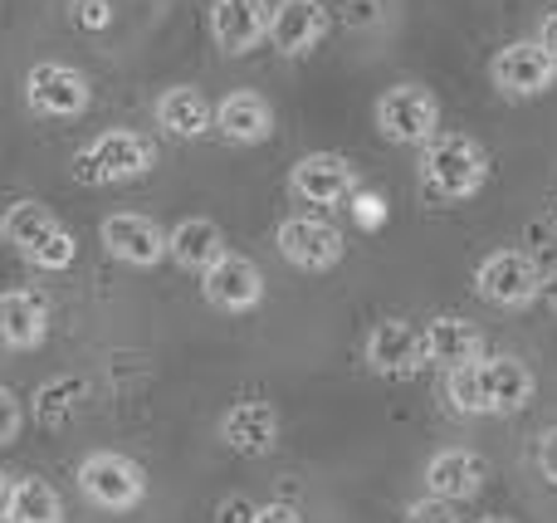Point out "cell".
I'll return each mask as SVG.
<instances>
[{
    "label": "cell",
    "mask_w": 557,
    "mask_h": 523,
    "mask_svg": "<svg viewBox=\"0 0 557 523\" xmlns=\"http://www.w3.org/2000/svg\"><path fill=\"white\" fill-rule=\"evenodd\" d=\"M539 465H543V475L557 485V426L543 436V446H539Z\"/></svg>",
    "instance_id": "cell-32"
},
{
    "label": "cell",
    "mask_w": 557,
    "mask_h": 523,
    "mask_svg": "<svg viewBox=\"0 0 557 523\" xmlns=\"http://www.w3.org/2000/svg\"><path fill=\"white\" fill-rule=\"evenodd\" d=\"M435 127H441V103H435L431 88L421 84H396L376 98V133L396 147H416L431 142Z\"/></svg>",
    "instance_id": "cell-4"
},
{
    "label": "cell",
    "mask_w": 557,
    "mask_h": 523,
    "mask_svg": "<svg viewBox=\"0 0 557 523\" xmlns=\"http://www.w3.org/2000/svg\"><path fill=\"white\" fill-rule=\"evenodd\" d=\"M264 35H270V0H215L211 5V39L221 54H250Z\"/></svg>",
    "instance_id": "cell-12"
},
{
    "label": "cell",
    "mask_w": 557,
    "mask_h": 523,
    "mask_svg": "<svg viewBox=\"0 0 557 523\" xmlns=\"http://www.w3.org/2000/svg\"><path fill=\"white\" fill-rule=\"evenodd\" d=\"M490 182V152L465 133H445L425 142L421 186L431 201H470Z\"/></svg>",
    "instance_id": "cell-1"
},
{
    "label": "cell",
    "mask_w": 557,
    "mask_h": 523,
    "mask_svg": "<svg viewBox=\"0 0 557 523\" xmlns=\"http://www.w3.org/2000/svg\"><path fill=\"white\" fill-rule=\"evenodd\" d=\"M539 45H543V49H548V54L557 59V10H553L548 20H543V35H539Z\"/></svg>",
    "instance_id": "cell-34"
},
{
    "label": "cell",
    "mask_w": 557,
    "mask_h": 523,
    "mask_svg": "<svg viewBox=\"0 0 557 523\" xmlns=\"http://www.w3.org/2000/svg\"><path fill=\"white\" fill-rule=\"evenodd\" d=\"M10 523H64V499L49 480H15Z\"/></svg>",
    "instance_id": "cell-24"
},
{
    "label": "cell",
    "mask_w": 557,
    "mask_h": 523,
    "mask_svg": "<svg viewBox=\"0 0 557 523\" xmlns=\"http://www.w3.org/2000/svg\"><path fill=\"white\" fill-rule=\"evenodd\" d=\"M539 299H543V303H548V309L557 313V270H553V274H543V289H539Z\"/></svg>",
    "instance_id": "cell-36"
},
{
    "label": "cell",
    "mask_w": 557,
    "mask_h": 523,
    "mask_svg": "<svg viewBox=\"0 0 557 523\" xmlns=\"http://www.w3.org/2000/svg\"><path fill=\"white\" fill-rule=\"evenodd\" d=\"M250 523H304V514L294 505H255Z\"/></svg>",
    "instance_id": "cell-31"
},
{
    "label": "cell",
    "mask_w": 557,
    "mask_h": 523,
    "mask_svg": "<svg viewBox=\"0 0 557 523\" xmlns=\"http://www.w3.org/2000/svg\"><path fill=\"white\" fill-rule=\"evenodd\" d=\"M490 74H494V88H499V94L539 98V94H548V88H553L557 59L539 45V39H519V45H504L499 54H494Z\"/></svg>",
    "instance_id": "cell-8"
},
{
    "label": "cell",
    "mask_w": 557,
    "mask_h": 523,
    "mask_svg": "<svg viewBox=\"0 0 557 523\" xmlns=\"http://www.w3.org/2000/svg\"><path fill=\"white\" fill-rule=\"evenodd\" d=\"M0 240H5L20 260H29L35 270H49V274L69 270L78 254L74 235H69L64 225L49 215V206H39V201H10L5 211H0Z\"/></svg>",
    "instance_id": "cell-2"
},
{
    "label": "cell",
    "mask_w": 557,
    "mask_h": 523,
    "mask_svg": "<svg viewBox=\"0 0 557 523\" xmlns=\"http://www.w3.org/2000/svg\"><path fill=\"white\" fill-rule=\"evenodd\" d=\"M74 20L84 29H103L113 15H108V0H74Z\"/></svg>",
    "instance_id": "cell-30"
},
{
    "label": "cell",
    "mask_w": 557,
    "mask_h": 523,
    "mask_svg": "<svg viewBox=\"0 0 557 523\" xmlns=\"http://www.w3.org/2000/svg\"><path fill=\"white\" fill-rule=\"evenodd\" d=\"M215 123V108L211 98L201 94V88H166L162 98H157V127H166L172 137H182V142H196V137H206Z\"/></svg>",
    "instance_id": "cell-21"
},
{
    "label": "cell",
    "mask_w": 557,
    "mask_h": 523,
    "mask_svg": "<svg viewBox=\"0 0 557 523\" xmlns=\"http://www.w3.org/2000/svg\"><path fill=\"white\" fill-rule=\"evenodd\" d=\"M215 436H221L235 456H270L278 446V411L270 401H235L221 416Z\"/></svg>",
    "instance_id": "cell-17"
},
{
    "label": "cell",
    "mask_w": 557,
    "mask_h": 523,
    "mask_svg": "<svg viewBox=\"0 0 557 523\" xmlns=\"http://www.w3.org/2000/svg\"><path fill=\"white\" fill-rule=\"evenodd\" d=\"M406 523H460V514H455L450 499L425 495V499H416V505L406 509Z\"/></svg>",
    "instance_id": "cell-27"
},
{
    "label": "cell",
    "mask_w": 557,
    "mask_h": 523,
    "mask_svg": "<svg viewBox=\"0 0 557 523\" xmlns=\"http://www.w3.org/2000/svg\"><path fill=\"white\" fill-rule=\"evenodd\" d=\"M250 514H255L250 499H225L221 505V523H250Z\"/></svg>",
    "instance_id": "cell-33"
},
{
    "label": "cell",
    "mask_w": 557,
    "mask_h": 523,
    "mask_svg": "<svg viewBox=\"0 0 557 523\" xmlns=\"http://www.w3.org/2000/svg\"><path fill=\"white\" fill-rule=\"evenodd\" d=\"M49 338V303L35 289H5L0 294V348L35 352Z\"/></svg>",
    "instance_id": "cell-15"
},
{
    "label": "cell",
    "mask_w": 557,
    "mask_h": 523,
    "mask_svg": "<svg viewBox=\"0 0 557 523\" xmlns=\"http://www.w3.org/2000/svg\"><path fill=\"white\" fill-rule=\"evenodd\" d=\"M78 489H84L88 505L123 514V509L143 505L147 475L127 456H117V450H98V456H88L84 465H78Z\"/></svg>",
    "instance_id": "cell-5"
},
{
    "label": "cell",
    "mask_w": 557,
    "mask_h": 523,
    "mask_svg": "<svg viewBox=\"0 0 557 523\" xmlns=\"http://www.w3.org/2000/svg\"><path fill=\"white\" fill-rule=\"evenodd\" d=\"M367 368H372L376 377H411V372H421L425 368L421 333L406 319L376 323L372 338H367Z\"/></svg>",
    "instance_id": "cell-13"
},
{
    "label": "cell",
    "mask_w": 557,
    "mask_h": 523,
    "mask_svg": "<svg viewBox=\"0 0 557 523\" xmlns=\"http://www.w3.org/2000/svg\"><path fill=\"white\" fill-rule=\"evenodd\" d=\"M288 186H294V196L298 201H308V206H343L347 196L357 191V176H352V166H347L343 157L308 152L304 162L294 166Z\"/></svg>",
    "instance_id": "cell-14"
},
{
    "label": "cell",
    "mask_w": 557,
    "mask_h": 523,
    "mask_svg": "<svg viewBox=\"0 0 557 523\" xmlns=\"http://www.w3.org/2000/svg\"><path fill=\"white\" fill-rule=\"evenodd\" d=\"M20 426H25V407L10 387H0V446H10L20 436Z\"/></svg>",
    "instance_id": "cell-28"
},
{
    "label": "cell",
    "mask_w": 557,
    "mask_h": 523,
    "mask_svg": "<svg viewBox=\"0 0 557 523\" xmlns=\"http://www.w3.org/2000/svg\"><path fill=\"white\" fill-rule=\"evenodd\" d=\"M421 348H425V362L450 372V368H460V362H480L484 343L465 319H431L421 328Z\"/></svg>",
    "instance_id": "cell-22"
},
{
    "label": "cell",
    "mask_w": 557,
    "mask_h": 523,
    "mask_svg": "<svg viewBox=\"0 0 557 523\" xmlns=\"http://www.w3.org/2000/svg\"><path fill=\"white\" fill-rule=\"evenodd\" d=\"M201 294H206V303H215V309L245 313V309H255V303L264 299V274H260V264L255 260L225 250L221 260L201 274Z\"/></svg>",
    "instance_id": "cell-11"
},
{
    "label": "cell",
    "mask_w": 557,
    "mask_h": 523,
    "mask_svg": "<svg viewBox=\"0 0 557 523\" xmlns=\"http://www.w3.org/2000/svg\"><path fill=\"white\" fill-rule=\"evenodd\" d=\"M474 289H480V299L494 303V309H529L543 289V270L533 254L499 250L474 270Z\"/></svg>",
    "instance_id": "cell-7"
},
{
    "label": "cell",
    "mask_w": 557,
    "mask_h": 523,
    "mask_svg": "<svg viewBox=\"0 0 557 523\" xmlns=\"http://www.w3.org/2000/svg\"><path fill=\"white\" fill-rule=\"evenodd\" d=\"M215 127H221V137H231V142H240V147L270 142L274 108H270V98H260L255 88H235V94H225L221 108H215Z\"/></svg>",
    "instance_id": "cell-20"
},
{
    "label": "cell",
    "mask_w": 557,
    "mask_h": 523,
    "mask_svg": "<svg viewBox=\"0 0 557 523\" xmlns=\"http://www.w3.org/2000/svg\"><path fill=\"white\" fill-rule=\"evenodd\" d=\"M480 523H509V519H480Z\"/></svg>",
    "instance_id": "cell-37"
},
{
    "label": "cell",
    "mask_w": 557,
    "mask_h": 523,
    "mask_svg": "<svg viewBox=\"0 0 557 523\" xmlns=\"http://www.w3.org/2000/svg\"><path fill=\"white\" fill-rule=\"evenodd\" d=\"M352 215H357L362 231H372V225L386 221V201L382 196H372V191H352Z\"/></svg>",
    "instance_id": "cell-29"
},
{
    "label": "cell",
    "mask_w": 557,
    "mask_h": 523,
    "mask_svg": "<svg viewBox=\"0 0 557 523\" xmlns=\"http://www.w3.org/2000/svg\"><path fill=\"white\" fill-rule=\"evenodd\" d=\"M157 162V147L147 142L143 133H103L74 157V182L84 186H117L133 182V176H147Z\"/></svg>",
    "instance_id": "cell-3"
},
{
    "label": "cell",
    "mask_w": 557,
    "mask_h": 523,
    "mask_svg": "<svg viewBox=\"0 0 557 523\" xmlns=\"http://www.w3.org/2000/svg\"><path fill=\"white\" fill-rule=\"evenodd\" d=\"M533 391H539V382H533V372L519 358L480 362V397H484V411H494V416L523 411L533 401Z\"/></svg>",
    "instance_id": "cell-18"
},
{
    "label": "cell",
    "mask_w": 557,
    "mask_h": 523,
    "mask_svg": "<svg viewBox=\"0 0 557 523\" xmlns=\"http://www.w3.org/2000/svg\"><path fill=\"white\" fill-rule=\"evenodd\" d=\"M490 480V465H484L474 450H441V456L425 465V495L450 499V505H465L474 499Z\"/></svg>",
    "instance_id": "cell-19"
},
{
    "label": "cell",
    "mask_w": 557,
    "mask_h": 523,
    "mask_svg": "<svg viewBox=\"0 0 557 523\" xmlns=\"http://www.w3.org/2000/svg\"><path fill=\"white\" fill-rule=\"evenodd\" d=\"M445 397L460 416H484V397H480V362H460L445 372Z\"/></svg>",
    "instance_id": "cell-26"
},
{
    "label": "cell",
    "mask_w": 557,
    "mask_h": 523,
    "mask_svg": "<svg viewBox=\"0 0 557 523\" xmlns=\"http://www.w3.org/2000/svg\"><path fill=\"white\" fill-rule=\"evenodd\" d=\"M166 254H172L182 270L206 274L225 254V235H221V225H215V221H206V215H191V221H182L172 235H166Z\"/></svg>",
    "instance_id": "cell-23"
},
{
    "label": "cell",
    "mask_w": 557,
    "mask_h": 523,
    "mask_svg": "<svg viewBox=\"0 0 557 523\" xmlns=\"http://www.w3.org/2000/svg\"><path fill=\"white\" fill-rule=\"evenodd\" d=\"M103 250L113 254V260L133 264V270H152V264L166 260V231L157 221H147V215L137 211H117L103 221Z\"/></svg>",
    "instance_id": "cell-10"
},
{
    "label": "cell",
    "mask_w": 557,
    "mask_h": 523,
    "mask_svg": "<svg viewBox=\"0 0 557 523\" xmlns=\"http://www.w3.org/2000/svg\"><path fill=\"white\" fill-rule=\"evenodd\" d=\"M84 397H88V382H78V377L49 382V387H39V397H35V416L45 421V426H59V421H69L78 407H84Z\"/></svg>",
    "instance_id": "cell-25"
},
{
    "label": "cell",
    "mask_w": 557,
    "mask_h": 523,
    "mask_svg": "<svg viewBox=\"0 0 557 523\" xmlns=\"http://www.w3.org/2000/svg\"><path fill=\"white\" fill-rule=\"evenodd\" d=\"M10 495H15V480L0 470V523H10Z\"/></svg>",
    "instance_id": "cell-35"
},
{
    "label": "cell",
    "mask_w": 557,
    "mask_h": 523,
    "mask_svg": "<svg viewBox=\"0 0 557 523\" xmlns=\"http://www.w3.org/2000/svg\"><path fill=\"white\" fill-rule=\"evenodd\" d=\"M25 103L35 108L39 117H78L94 103V84H88L84 69L45 59V64H35L25 74Z\"/></svg>",
    "instance_id": "cell-6"
},
{
    "label": "cell",
    "mask_w": 557,
    "mask_h": 523,
    "mask_svg": "<svg viewBox=\"0 0 557 523\" xmlns=\"http://www.w3.org/2000/svg\"><path fill=\"white\" fill-rule=\"evenodd\" d=\"M274 245L294 270H308V274H323L343 260V235H337V225L318 221V215H288V221L278 225Z\"/></svg>",
    "instance_id": "cell-9"
},
{
    "label": "cell",
    "mask_w": 557,
    "mask_h": 523,
    "mask_svg": "<svg viewBox=\"0 0 557 523\" xmlns=\"http://www.w3.org/2000/svg\"><path fill=\"white\" fill-rule=\"evenodd\" d=\"M327 35V5L323 0H278L270 5V35L278 54H308L318 39Z\"/></svg>",
    "instance_id": "cell-16"
}]
</instances>
